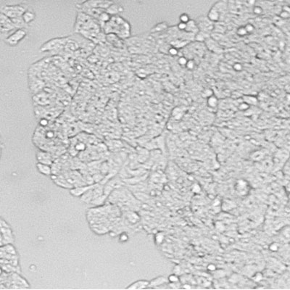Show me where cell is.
I'll list each match as a JSON object with an SVG mask.
<instances>
[{
	"label": "cell",
	"mask_w": 290,
	"mask_h": 290,
	"mask_svg": "<svg viewBox=\"0 0 290 290\" xmlns=\"http://www.w3.org/2000/svg\"><path fill=\"white\" fill-rule=\"evenodd\" d=\"M100 25L97 20L80 11L77 16L75 31L82 34L87 39L93 40L97 39L100 34Z\"/></svg>",
	"instance_id": "1"
},
{
	"label": "cell",
	"mask_w": 290,
	"mask_h": 290,
	"mask_svg": "<svg viewBox=\"0 0 290 290\" xmlns=\"http://www.w3.org/2000/svg\"><path fill=\"white\" fill-rule=\"evenodd\" d=\"M30 288V285L18 273H7L1 271L0 289H21Z\"/></svg>",
	"instance_id": "2"
},
{
	"label": "cell",
	"mask_w": 290,
	"mask_h": 290,
	"mask_svg": "<svg viewBox=\"0 0 290 290\" xmlns=\"http://www.w3.org/2000/svg\"><path fill=\"white\" fill-rule=\"evenodd\" d=\"M103 27L106 34H117L121 39L128 38L131 34L129 23L119 16H112L110 21L104 25Z\"/></svg>",
	"instance_id": "3"
},
{
	"label": "cell",
	"mask_w": 290,
	"mask_h": 290,
	"mask_svg": "<svg viewBox=\"0 0 290 290\" xmlns=\"http://www.w3.org/2000/svg\"><path fill=\"white\" fill-rule=\"evenodd\" d=\"M0 231H1V237H0L1 246L7 245V244L14 243L15 237L13 235L12 228L10 226L9 224L2 218H1V220H0Z\"/></svg>",
	"instance_id": "4"
},
{
	"label": "cell",
	"mask_w": 290,
	"mask_h": 290,
	"mask_svg": "<svg viewBox=\"0 0 290 290\" xmlns=\"http://www.w3.org/2000/svg\"><path fill=\"white\" fill-rule=\"evenodd\" d=\"M28 10L27 6L25 4H18V5H7L1 8V13H3L5 15L11 19L19 18L23 16V13Z\"/></svg>",
	"instance_id": "5"
},
{
	"label": "cell",
	"mask_w": 290,
	"mask_h": 290,
	"mask_svg": "<svg viewBox=\"0 0 290 290\" xmlns=\"http://www.w3.org/2000/svg\"><path fill=\"white\" fill-rule=\"evenodd\" d=\"M113 3L114 1L112 0H86L79 5L84 7L100 8V9H104L106 10Z\"/></svg>",
	"instance_id": "6"
},
{
	"label": "cell",
	"mask_w": 290,
	"mask_h": 290,
	"mask_svg": "<svg viewBox=\"0 0 290 290\" xmlns=\"http://www.w3.org/2000/svg\"><path fill=\"white\" fill-rule=\"evenodd\" d=\"M16 27L12 19L5 15L3 13H1L0 15V31L1 33H7L15 29Z\"/></svg>",
	"instance_id": "7"
},
{
	"label": "cell",
	"mask_w": 290,
	"mask_h": 290,
	"mask_svg": "<svg viewBox=\"0 0 290 290\" xmlns=\"http://www.w3.org/2000/svg\"><path fill=\"white\" fill-rule=\"evenodd\" d=\"M26 31L24 29H17V31H15L12 34L8 36L6 39V42L10 46H15L21 42L22 39H23L25 36H26Z\"/></svg>",
	"instance_id": "8"
},
{
	"label": "cell",
	"mask_w": 290,
	"mask_h": 290,
	"mask_svg": "<svg viewBox=\"0 0 290 290\" xmlns=\"http://www.w3.org/2000/svg\"><path fill=\"white\" fill-rule=\"evenodd\" d=\"M234 187L236 192L241 197L247 196L250 192V184L248 181L244 180V179H239L236 182Z\"/></svg>",
	"instance_id": "9"
},
{
	"label": "cell",
	"mask_w": 290,
	"mask_h": 290,
	"mask_svg": "<svg viewBox=\"0 0 290 290\" xmlns=\"http://www.w3.org/2000/svg\"><path fill=\"white\" fill-rule=\"evenodd\" d=\"M37 159L39 163H44V164L49 165L52 166L53 163V157H52V155L50 153L44 151H39L37 153Z\"/></svg>",
	"instance_id": "10"
},
{
	"label": "cell",
	"mask_w": 290,
	"mask_h": 290,
	"mask_svg": "<svg viewBox=\"0 0 290 290\" xmlns=\"http://www.w3.org/2000/svg\"><path fill=\"white\" fill-rule=\"evenodd\" d=\"M168 284V279L165 276H158L149 281L148 289H157L160 286Z\"/></svg>",
	"instance_id": "11"
},
{
	"label": "cell",
	"mask_w": 290,
	"mask_h": 290,
	"mask_svg": "<svg viewBox=\"0 0 290 290\" xmlns=\"http://www.w3.org/2000/svg\"><path fill=\"white\" fill-rule=\"evenodd\" d=\"M94 184L81 186V187H75L73 188V189H70V193L71 194L72 196H75V197H81V196H82L83 194L86 193L89 189H90L91 188L93 187Z\"/></svg>",
	"instance_id": "12"
},
{
	"label": "cell",
	"mask_w": 290,
	"mask_h": 290,
	"mask_svg": "<svg viewBox=\"0 0 290 290\" xmlns=\"http://www.w3.org/2000/svg\"><path fill=\"white\" fill-rule=\"evenodd\" d=\"M149 284V281L147 280H139L133 282L130 286H127L126 289H148Z\"/></svg>",
	"instance_id": "13"
},
{
	"label": "cell",
	"mask_w": 290,
	"mask_h": 290,
	"mask_svg": "<svg viewBox=\"0 0 290 290\" xmlns=\"http://www.w3.org/2000/svg\"><path fill=\"white\" fill-rule=\"evenodd\" d=\"M64 39L59 38V39H54L53 40H50L46 44H44L42 47V50L41 51H46V50H51V49L55 48L60 44H62V42H63Z\"/></svg>",
	"instance_id": "14"
},
{
	"label": "cell",
	"mask_w": 290,
	"mask_h": 290,
	"mask_svg": "<svg viewBox=\"0 0 290 290\" xmlns=\"http://www.w3.org/2000/svg\"><path fill=\"white\" fill-rule=\"evenodd\" d=\"M36 168H37L38 171L42 174L43 175L45 176H52V166L49 165L44 164L42 163H36Z\"/></svg>",
	"instance_id": "15"
},
{
	"label": "cell",
	"mask_w": 290,
	"mask_h": 290,
	"mask_svg": "<svg viewBox=\"0 0 290 290\" xmlns=\"http://www.w3.org/2000/svg\"><path fill=\"white\" fill-rule=\"evenodd\" d=\"M123 11V7L119 5L118 4H115L114 2L113 4H112L108 9L106 10V12L110 14L111 16H114L116 15L119 14L120 12H122Z\"/></svg>",
	"instance_id": "16"
},
{
	"label": "cell",
	"mask_w": 290,
	"mask_h": 290,
	"mask_svg": "<svg viewBox=\"0 0 290 290\" xmlns=\"http://www.w3.org/2000/svg\"><path fill=\"white\" fill-rule=\"evenodd\" d=\"M220 13L215 7H212L210 10V11H209L208 14H207L208 19L210 21H212V22H217V21H218L220 20Z\"/></svg>",
	"instance_id": "17"
},
{
	"label": "cell",
	"mask_w": 290,
	"mask_h": 290,
	"mask_svg": "<svg viewBox=\"0 0 290 290\" xmlns=\"http://www.w3.org/2000/svg\"><path fill=\"white\" fill-rule=\"evenodd\" d=\"M35 18H36L35 13L32 12V11L29 10H27L23 13V18L25 23H26V24L34 21V19H35Z\"/></svg>",
	"instance_id": "18"
},
{
	"label": "cell",
	"mask_w": 290,
	"mask_h": 290,
	"mask_svg": "<svg viewBox=\"0 0 290 290\" xmlns=\"http://www.w3.org/2000/svg\"><path fill=\"white\" fill-rule=\"evenodd\" d=\"M207 105L210 108H215L217 107L218 103V98L216 97H215L214 95H212V96L207 97Z\"/></svg>",
	"instance_id": "19"
},
{
	"label": "cell",
	"mask_w": 290,
	"mask_h": 290,
	"mask_svg": "<svg viewBox=\"0 0 290 290\" xmlns=\"http://www.w3.org/2000/svg\"><path fill=\"white\" fill-rule=\"evenodd\" d=\"M165 240V234L162 231H159L155 235V242L156 245H162Z\"/></svg>",
	"instance_id": "20"
},
{
	"label": "cell",
	"mask_w": 290,
	"mask_h": 290,
	"mask_svg": "<svg viewBox=\"0 0 290 290\" xmlns=\"http://www.w3.org/2000/svg\"><path fill=\"white\" fill-rule=\"evenodd\" d=\"M168 279L169 284H176V283H178L180 281V277H179V275L174 273L169 275L168 277Z\"/></svg>",
	"instance_id": "21"
},
{
	"label": "cell",
	"mask_w": 290,
	"mask_h": 290,
	"mask_svg": "<svg viewBox=\"0 0 290 290\" xmlns=\"http://www.w3.org/2000/svg\"><path fill=\"white\" fill-rule=\"evenodd\" d=\"M129 239V234L127 231L121 232L119 234V242L121 243H126Z\"/></svg>",
	"instance_id": "22"
},
{
	"label": "cell",
	"mask_w": 290,
	"mask_h": 290,
	"mask_svg": "<svg viewBox=\"0 0 290 290\" xmlns=\"http://www.w3.org/2000/svg\"><path fill=\"white\" fill-rule=\"evenodd\" d=\"M179 19H180L181 22L186 23H187L190 21V18H189V15L187 14V13H183V14H181L180 17H179Z\"/></svg>",
	"instance_id": "23"
},
{
	"label": "cell",
	"mask_w": 290,
	"mask_h": 290,
	"mask_svg": "<svg viewBox=\"0 0 290 290\" xmlns=\"http://www.w3.org/2000/svg\"><path fill=\"white\" fill-rule=\"evenodd\" d=\"M237 33L239 36H245V35H247V34H248L245 26H243V27L239 28V29H237Z\"/></svg>",
	"instance_id": "24"
},
{
	"label": "cell",
	"mask_w": 290,
	"mask_h": 290,
	"mask_svg": "<svg viewBox=\"0 0 290 290\" xmlns=\"http://www.w3.org/2000/svg\"><path fill=\"white\" fill-rule=\"evenodd\" d=\"M253 279L255 281H256V282H259V281L263 279V275H262L261 273H256L253 276Z\"/></svg>",
	"instance_id": "25"
},
{
	"label": "cell",
	"mask_w": 290,
	"mask_h": 290,
	"mask_svg": "<svg viewBox=\"0 0 290 290\" xmlns=\"http://www.w3.org/2000/svg\"><path fill=\"white\" fill-rule=\"evenodd\" d=\"M178 62H179V65H182V66H186V65H187V64L188 60L187 58H186L185 57H180L179 58V60H178Z\"/></svg>",
	"instance_id": "26"
},
{
	"label": "cell",
	"mask_w": 290,
	"mask_h": 290,
	"mask_svg": "<svg viewBox=\"0 0 290 290\" xmlns=\"http://www.w3.org/2000/svg\"><path fill=\"white\" fill-rule=\"evenodd\" d=\"M253 12L255 13V15H260L263 13V8L260 6H255V7L253 8Z\"/></svg>",
	"instance_id": "27"
},
{
	"label": "cell",
	"mask_w": 290,
	"mask_h": 290,
	"mask_svg": "<svg viewBox=\"0 0 290 290\" xmlns=\"http://www.w3.org/2000/svg\"><path fill=\"white\" fill-rule=\"evenodd\" d=\"M245 27V29H246L247 31H248V34H251V33H253V31H255V27H254L253 25H252L251 23L247 24Z\"/></svg>",
	"instance_id": "28"
},
{
	"label": "cell",
	"mask_w": 290,
	"mask_h": 290,
	"mask_svg": "<svg viewBox=\"0 0 290 290\" xmlns=\"http://www.w3.org/2000/svg\"><path fill=\"white\" fill-rule=\"evenodd\" d=\"M165 25H166V24L164 23H162L158 24L157 26H156L155 27L154 30H153V31H160L163 30V29H165L166 28V26H165Z\"/></svg>",
	"instance_id": "29"
},
{
	"label": "cell",
	"mask_w": 290,
	"mask_h": 290,
	"mask_svg": "<svg viewBox=\"0 0 290 290\" xmlns=\"http://www.w3.org/2000/svg\"><path fill=\"white\" fill-rule=\"evenodd\" d=\"M177 27H178V29H179V30L184 31V30H186V29H187V23H184V22H181L180 21V23L178 24Z\"/></svg>",
	"instance_id": "30"
},
{
	"label": "cell",
	"mask_w": 290,
	"mask_h": 290,
	"mask_svg": "<svg viewBox=\"0 0 290 290\" xmlns=\"http://www.w3.org/2000/svg\"><path fill=\"white\" fill-rule=\"evenodd\" d=\"M169 54L172 56H176L179 54V50L176 48V47H171V48L169 49L168 50Z\"/></svg>",
	"instance_id": "31"
},
{
	"label": "cell",
	"mask_w": 290,
	"mask_h": 290,
	"mask_svg": "<svg viewBox=\"0 0 290 290\" xmlns=\"http://www.w3.org/2000/svg\"><path fill=\"white\" fill-rule=\"evenodd\" d=\"M207 270H208L209 271L214 272L215 271H216L217 267H216V266H215V264H214V263H210V264L207 265Z\"/></svg>",
	"instance_id": "32"
},
{
	"label": "cell",
	"mask_w": 290,
	"mask_h": 290,
	"mask_svg": "<svg viewBox=\"0 0 290 290\" xmlns=\"http://www.w3.org/2000/svg\"><path fill=\"white\" fill-rule=\"evenodd\" d=\"M278 248H279V247H278V245L276 243H272L271 245L269 246L270 250H271V251H273V252L278 251Z\"/></svg>",
	"instance_id": "33"
},
{
	"label": "cell",
	"mask_w": 290,
	"mask_h": 290,
	"mask_svg": "<svg viewBox=\"0 0 290 290\" xmlns=\"http://www.w3.org/2000/svg\"><path fill=\"white\" fill-rule=\"evenodd\" d=\"M249 106H250V105H249L248 103H242L239 105V110H248V109L249 108Z\"/></svg>",
	"instance_id": "34"
},
{
	"label": "cell",
	"mask_w": 290,
	"mask_h": 290,
	"mask_svg": "<svg viewBox=\"0 0 290 290\" xmlns=\"http://www.w3.org/2000/svg\"><path fill=\"white\" fill-rule=\"evenodd\" d=\"M280 17L284 18V19L289 18L290 17V13L286 12V11H285V10H283L282 12L280 13Z\"/></svg>",
	"instance_id": "35"
},
{
	"label": "cell",
	"mask_w": 290,
	"mask_h": 290,
	"mask_svg": "<svg viewBox=\"0 0 290 290\" xmlns=\"http://www.w3.org/2000/svg\"><path fill=\"white\" fill-rule=\"evenodd\" d=\"M187 67L188 69H190V70H192V69H193L194 68V61L192 60H188V62H187Z\"/></svg>",
	"instance_id": "36"
},
{
	"label": "cell",
	"mask_w": 290,
	"mask_h": 290,
	"mask_svg": "<svg viewBox=\"0 0 290 290\" xmlns=\"http://www.w3.org/2000/svg\"><path fill=\"white\" fill-rule=\"evenodd\" d=\"M233 67L236 71H241L242 70V66L240 63H235Z\"/></svg>",
	"instance_id": "37"
},
{
	"label": "cell",
	"mask_w": 290,
	"mask_h": 290,
	"mask_svg": "<svg viewBox=\"0 0 290 290\" xmlns=\"http://www.w3.org/2000/svg\"><path fill=\"white\" fill-rule=\"evenodd\" d=\"M40 123V126L44 127V126H47V125H48L49 122L47 118H42V119H41L40 123Z\"/></svg>",
	"instance_id": "38"
},
{
	"label": "cell",
	"mask_w": 290,
	"mask_h": 290,
	"mask_svg": "<svg viewBox=\"0 0 290 290\" xmlns=\"http://www.w3.org/2000/svg\"><path fill=\"white\" fill-rule=\"evenodd\" d=\"M181 271V267H179L178 266L174 267V273H176V274L179 275V273H180Z\"/></svg>",
	"instance_id": "39"
},
{
	"label": "cell",
	"mask_w": 290,
	"mask_h": 290,
	"mask_svg": "<svg viewBox=\"0 0 290 290\" xmlns=\"http://www.w3.org/2000/svg\"><path fill=\"white\" fill-rule=\"evenodd\" d=\"M205 94L206 97H209L212 96V90H210V89H207V90L205 91Z\"/></svg>",
	"instance_id": "40"
},
{
	"label": "cell",
	"mask_w": 290,
	"mask_h": 290,
	"mask_svg": "<svg viewBox=\"0 0 290 290\" xmlns=\"http://www.w3.org/2000/svg\"><path fill=\"white\" fill-rule=\"evenodd\" d=\"M182 288H184V289H191V288H192V286H190V284H184V286H183Z\"/></svg>",
	"instance_id": "41"
},
{
	"label": "cell",
	"mask_w": 290,
	"mask_h": 290,
	"mask_svg": "<svg viewBox=\"0 0 290 290\" xmlns=\"http://www.w3.org/2000/svg\"><path fill=\"white\" fill-rule=\"evenodd\" d=\"M248 2L250 4H252V5H253V4H254L255 2H256V0H248Z\"/></svg>",
	"instance_id": "42"
}]
</instances>
